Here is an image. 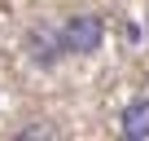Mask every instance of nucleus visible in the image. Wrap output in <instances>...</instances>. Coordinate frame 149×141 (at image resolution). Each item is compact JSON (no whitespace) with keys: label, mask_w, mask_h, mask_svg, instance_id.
<instances>
[{"label":"nucleus","mask_w":149,"mask_h":141,"mask_svg":"<svg viewBox=\"0 0 149 141\" xmlns=\"http://www.w3.org/2000/svg\"><path fill=\"white\" fill-rule=\"evenodd\" d=\"M57 31H61V49L70 57H88L105 44V18H97V13H70Z\"/></svg>","instance_id":"f257e3e1"},{"label":"nucleus","mask_w":149,"mask_h":141,"mask_svg":"<svg viewBox=\"0 0 149 141\" xmlns=\"http://www.w3.org/2000/svg\"><path fill=\"white\" fill-rule=\"evenodd\" d=\"M118 128H123V137L145 141L149 137V97H132L123 106V115H118Z\"/></svg>","instance_id":"7ed1b4c3"},{"label":"nucleus","mask_w":149,"mask_h":141,"mask_svg":"<svg viewBox=\"0 0 149 141\" xmlns=\"http://www.w3.org/2000/svg\"><path fill=\"white\" fill-rule=\"evenodd\" d=\"M26 53H31L35 66H53L57 57H66V49H61V31H57V27H35V31L26 35Z\"/></svg>","instance_id":"f03ea898"}]
</instances>
